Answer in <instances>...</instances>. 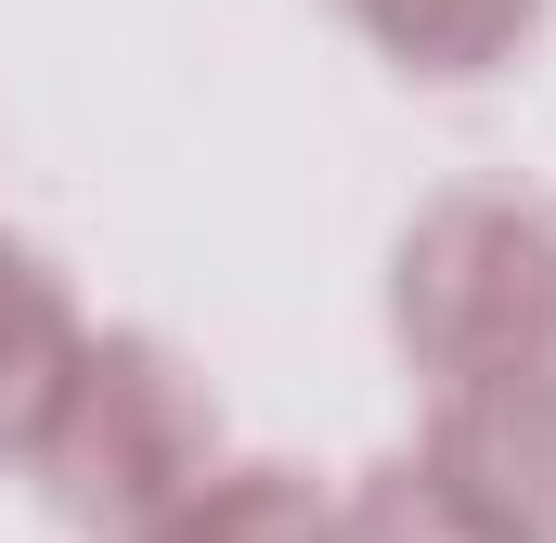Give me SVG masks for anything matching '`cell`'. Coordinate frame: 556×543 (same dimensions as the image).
<instances>
[{
    "label": "cell",
    "mask_w": 556,
    "mask_h": 543,
    "mask_svg": "<svg viewBox=\"0 0 556 543\" xmlns=\"http://www.w3.org/2000/svg\"><path fill=\"white\" fill-rule=\"evenodd\" d=\"M207 440H220V427H207L194 376H181L155 337H78L52 414L26 427V466L52 479V505H65L78 531L142 543L194 479H207Z\"/></svg>",
    "instance_id": "6da1fadb"
},
{
    "label": "cell",
    "mask_w": 556,
    "mask_h": 543,
    "mask_svg": "<svg viewBox=\"0 0 556 543\" xmlns=\"http://www.w3.org/2000/svg\"><path fill=\"white\" fill-rule=\"evenodd\" d=\"M402 350L440 389L556 363V207L544 194H440L402 233Z\"/></svg>",
    "instance_id": "7a4b0ae2"
},
{
    "label": "cell",
    "mask_w": 556,
    "mask_h": 543,
    "mask_svg": "<svg viewBox=\"0 0 556 543\" xmlns=\"http://www.w3.org/2000/svg\"><path fill=\"white\" fill-rule=\"evenodd\" d=\"M415 466L505 543H556V363L440 389V427H427Z\"/></svg>",
    "instance_id": "3957f363"
},
{
    "label": "cell",
    "mask_w": 556,
    "mask_h": 543,
    "mask_svg": "<svg viewBox=\"0 0 556 543\" xmlns=\"http://www.w3.org/2000/svg\"><path fill=\"white\" fill-rule=\"evenodd\" d=\"M350 26H363L402 78H492V65L544 26V0H350Z\"/></svg>",
    "instance_id": "277c9868"
},
{
    "label": "cell",
    "mask_w": 556,
    "mask_h": 543,
    "mask_svg": "<svg viewBox=\"0 0 556 543\" xmlns=\"http://www.w3.org/2000/svg\"><path fill=\"white\" fill-rule=\"evenodd\" d=\"M65 363H78V311H65V285L26 260V247H0V440H13V453H26V427L52 414Z\"/></svg>",
    "instance_id": "5b68a950"
},
{
    "label": "cell",
    "mask_w": 556,
    "mask_h": 543,
    "mask_svg": "<svg viewBox=\"0 0 556 543\" xmlns=\"http://www.w3.org/2000/svg\"><path fill=\"white\" fill-rule=\"evenodd\" d=\"M142 543H337V518L298 466H233V479H194Z\"/></svg>",
    "instance_id": "8992f818"
},
{
    "label": "cell",
    "mask_w": 556,
    "mask_h": 543,
    "mask_svg": "<svg viewBox=\"0 0 556 543\" xmlns=\"http://www.w3.org/2000/svg\"><path fill=\"white\" fill-rule=\"evenodd\" d=\"M337 543H505V531H492V518H466L427 466H376V479H363V505L337 518Z\"/></svg>",
    "instance_id": "52a82bcc"
}]
</instances>
